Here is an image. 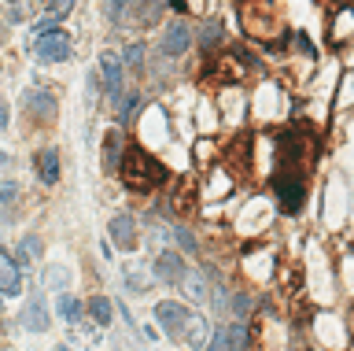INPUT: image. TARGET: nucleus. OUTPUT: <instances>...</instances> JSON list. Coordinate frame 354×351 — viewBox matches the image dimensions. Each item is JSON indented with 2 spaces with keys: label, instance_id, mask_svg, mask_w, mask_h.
Here are the masks:
<instances>
[{
  "label": "nucleus",
  "instance_id": "21",
  "mask_svg": "<svg viewBox=\"0 0 354 351\" xmlns=\"http://www.w3.org/2000/svg\"><path fill=\"white\" fill-rule=\"evenodd\" d=\"M118 159H122V137H118V129H111L107 141H104V167H107V174L118 170Z\"/></svg>",
  "mask_w": 354,
  "mask_h": 351
},
{
  "label": "nucleus",
  "instance_id": "11",
  "mask_svg": "<svg viewBox=\"0 0 354 351\" xmlns=\"http://www.w3.org/2000/svg\"><path fill=\"white\" fill-rule=\"evenodd\" d=\"M19 322L26 329H33V333H44V329H48V307H44L41 296H30V303L22 307Z\"/></svg>",
  "mask_w": 354,
  "mask_h": 351
},
{
  "label": "nucleus",
  "instance_id": "16",
  "mask_svg": "<svg viewBox=\"0 0 354 351\" xmlns=\"http://www.w3.org/2000/svg\"><path fill=\"white\" fill-rule=\"evenodd\" d=\"M155 273H159V281H170V285H177V278L185 273V262H181V255H177V251H162V255L155 259Z\"/></svg>",
  "mask_w": 354,
  "mask_h": 351
},
{
  "label": "nucleus",
  "instance_id": "17",
  "mask_svg": "<svg viewBox=\"0 0 354 351\" xmlns=\"http://www.w3.org/2000/svg\"><path fill=\"white\" fill-rule=\"evenodd\" d=\"M188 41H192V34H188V26L174 23L170 30H166V37H162V56H181V52L188 48Z\"/></svg>",
  "mask_w": 354,
  "mask_h": 351
},
{
  "label": "nucleus",
  "instance_id": "23",
  "mask_svg": "<svg viewBox=\"0 0 354 351\" xmlns=\"http://www.w3.org/2000/svg\"><path fill=\"white\" fill-rule=\"evenodd\" d=\"M88 311H93V318H96L100 325H111V300H107V296H93Z\"/></svg>",
  "mask_w": 354,
  "mask_h": 351
},
{
  "label": "nucleus",
  "instance_id": "6",
  "mask_svg": "<svg viewBox=\"0 0 354 351\" xmlns=\"http://www.w3.org/2000/svg\"><path fill=\"white\" fill-rule=\"evenodd\" d=\"M33 56H37L41 63H63V60H71V37H66L63 30L37 34V41H33Z\"/></svg>",
  "mask_w": 354,
  "mask_h": 351
},
{
  "label": "nucleus",
  "instance_id": "36",
  "mask_svg": "<svg viewBox=\"0 0 354 351\" xmlns=\"http://www.w3.org/2000/svg\"><path fill=\"white\" fill-rule=\"evenodd\" d=\"M55 351H71V348H55Z\"/></svg>",
  "mask_w": 354,
  "mask_h": 351
},
{
  "label": "nucleus",
  "instance_id": "29",
  "mask_svg": "<svg viewBox=\"0 0 354 351\" xmlns=\"http://www.w3.org/2000/svg\"><path fill=\"white\" fill-rule=\"evenodd\" d=\"M218 41H221V30H218V26H207V30H199V45H203V48L218 45Z\"/></svg>",
  "mask_w": 354,
  "mask_h": 351
},
{
  "label": "nucleus",
  "instance_id": "25",
  "mask_svg": "<svg viewBox=\"0 0 354 351\" xmlns=\"http://www.w3.org/2000/svg\"><path fill=\"white\" fill-rule=\"evenodd\" d=\"M37 255H41V240H37V237H26V240L19 244V259L30 262V259H37Z\"/></svg>",
  "mask_w": 354,
  "mask_h": 351
},
{
  "label": "nucleus",
  "instance_id": "31",
  "mask_svg": "<svg viewBox=\"0 0 354 351\" xmlns=\"http://www.w3.org/2000/svg\"><path fill=\"white\" fill-rule=\"evenodd\" d=\"M44 281H48L52 289H63V285H66V270H59V267H52L48 273H44Z\"/></svg>",
  "mask_w": 354,
  "mask_h": 351
},
{
  "label": "nucleus",
  "instance_id": "26",
  "mask_svg": "<svg viewBox=\"0 0 354 351\" xmlns=\"http://www.w3.org/2000/svg\"><path fill=\"white\" fill-rule=\"evenodd\" d=\"M214 156H218V152H214V141H210V137H203V141L196 145V163H210Z\"/></svg>",
  "mask_w": 354,
  "mask_h": 351
},
{
  "label": "nucleus",
  "instance_id": "19",
  "mask_svg": "<svg viewBox=\"0 0 354 351\" xmlns=\"http://www.w3.org/2000/svg\"><path fill=\"white\" fill-rule=\"evenodd\" d=\"M37 170H41V181L44 185H55L59 181V152L55 148H44L37 156Z\"/></svg>",
  "mask_w": 354,
  "mask_h": 351
},
{
  "label": "nucleus",
  "instance_id": "1",
  "mask_svg": "<svg viewBox=\"0 0 354 351\" xmlns=\"http://www.w3.org/2000/svg\"><path fill=\"white\" fill-rule=\"evenodd\" d=\"M240 26L248 30L254 41H266V45H277L284 34V15L277 8V0H240Z\"/></svg>",
  "mask_w": 354,
  "mask_h": 351
},
{
  "label": "nucleus",
  "instance_id": "15",
  "mask_svg": "<svg viewBox=\"0 0 354 351\" xmlns=\"http://www.w3.org/2000/svg\"><path fill=\"white\" fill-rule=\"evenodd\" d=\"M111 240H115L118 248H133V244H137V226H133L129 215H115V218H111Z\"/></svg>",
  "mask_w": 354,
  "mask_h": 351
},
{
  "label": "nucleus",
  "instance_id": "33",
  "mask_svg": "<svg viewBox=\"0 0 354 351\" xmlns=\"http://www.w3.org/2000/svg\"><path fill=\"white\" fill-rule=\"evenodd\" d=\"M177 244L185 251H196V240H192V233H185V229H177Z\"/></svg>",
  "mask_w": 354,
  "mask_h": 351
},
{
  "label": "nucleus",
  "instance_id": "20",
  "mask_svg": "<svg viewBox=\"0 0 354 351\" xmlns=\"http://www.w3.org/2000/svg\"><path fill=\"white\" fill-rule=\"evenodd\" d=\"M185 340L192 348H207V340H210V325L203 322V318H188V325H185Z\"/></svg>",
  "mask_w": 354,
  "mask_h": 351
},
{
  "label": "nucleus",
  "instance_id": "9",
  "mask_svg": "<svg viewBox=\"0 0 354 351\" xmlns=\"http://www.w3.org/2000/svg\"><path fill=\"white\" fill-rule=\"evenodd\" d=\"M177 285H181V292L188 296L192 303H203L210 289H207V270H199V267H185V273L177 278Z\"/></svg>",
  "mask_w": 354,
  "mask_h": 351
},
{
  "label": "nucleus",
  "instance_id": "13",
  "mask_svg": "<svg viewBox=\"0 0 354 351\" xmlns=\"http://www.w3.org/2000/svg\"><path fill=\"white\" fill-rule=\"evenodd\" d=\"M170 207L174 211H192L196 207V178H188V174H181L177 178V185H174V196H170Z\"/></svg>",
  "mask_w": 354,
  "mask_h": 351
},
{
  "label": "nucleus",
  "instance_id": "8",
  "mask_svg": "<svg viewBox=\"0 0 354 351\" xmlns=\"http://www.w3.org/2000/svg\"><path fill=\"white\" fill-rule=\"evenodd\" d=\"M22 104H26V111L37 118L41 126H48L52 118H55V96H52L48 89H26Z\"/></svg>",
  "mask_w": 354,
  "mask_h": 351
},
{
  "label": "nucleus",
  "instance_id": "10",
  "mask_svg": "<svg viewBox=\"0 0 354 351\" xmlns=\"http://www.w3.org/2000/svg\"><path fill=\"white\" fill-rule=\"evenodd\" d=\"M243 344H248V329H243L240 322H232V325L218 329V336L207 344V351H240Z\"/></svg>",
  "mask_w": 354,
  "mask_h": 351
},
{
  "label": "nucleus",
  "instance_id": "2",
  "mask_svg": "<svg viewBox=\"0 0 354 351\" xmlns=\"http://www.w3.org/2000/svg\"><path fill=\"white\" fill-rule=\"evenodd\" d=\"M122 181L137 192H148V189H159L166 181V170L159 159H151L144 148H126L122 152Z\"/></svg>",
  "mask_w": 354,
  "mask_h": 351
},
{
  "label": "nucleus",
  "instance_id": "12",
  "mask_svg": "<svg viewBox=\"0 0 354 351\" xmlns=\"http://www.w3.org/2000/svg\"><path fill=\"white\" fill-rule=\"evenodd\" d=\"M19 292H22L19 262H11L8 251H0V296H19Z\"/></svg>",
  "mask_w": 354,
  "mask_h": 351
},
{
  "label": "nucleus",
  "instance_id": "24",
  "mask_svg": "<svg viewBox=\"0 0 354 351\" xmlns=\"http://www.w3.org/2000/svg\"><path fill=\"white\" fill-rule=\"evenodd\" d=\"M214 126H218V107L203 100V104H199V129H207V134H210Z\"/></svg>",
  "mask_w": 354,
  "mask_h": 351
},
{
  "label": "nucleus",
  "instance_id": "4",
  "mask_svg": "<svg viewBox=\"0 0 354 351\" xmlns=\"http://www.w3.org/2000/svg\"><path fill=\"white\" fill-rule=\"evenodd\" d=\"M273 192L288 215H295L306 200V167H277L273 174Z\"/></svg>",
  "mask_w": 354,
  "mask_h": 351
},
{
  "label": "nucleus",
  "instance_id": "32",
  "mask_svg": "<svg viewBox=\"0 0 354 351\" xmlns=\"http://www.w3.org/2000/svg\"><path fill=\"white\" fill-rule=\"evenodd\" d=\"M126 60H129V67H140V60H144V45H129Z\"/></svg>",
  "mask_w": 354,
  "mask_h": 351
},
{
  "label": "nucleus",
  "instance_id": "22",
  "mask_svg": "<svg viewBox=\"0 0 354 351\" xmlns=\"http://www.w3.org/2000/svg\"><path fill=\"white\" fill-rule=\"evenodd\" d=\"M59 314H63L71 325H77V322H82V303H77L74 296H59Z\"/></svg>",
  "mask_w": 354,
  "mask_h": 351
},
{
  "label": "nucleus",
  "instance_id": "7",
  "mask_svg": "<svg viewBox=\"0 0 354 351\" xmlns=\"http://www.w3.org/2000/svg\"><path fill=\"white\" fill-rule=\"evenodd\" d=\"M155 318L162 322L166 336H174V340H177V336H185V325H188V318H192V314H188L181 303H170V300H166V303L155 307Z\"/></svg>",
  "mask_w": 354,
  "mask_h": 351
},
{
  "label": "nucleus",
  "instance_id": "28",
  "mask_svg": "<svg viewBox=\"0 0 354 351\" xmlns=\"http://www.w3.org/2000/svg\"><path fill=\"white\" fill-rule=\"evenodd\" d=\"M347 104H354V74H347L339 85V107H347Z\"/></svg>",
  "mask_w": 354,
  "mask_h": 351
},
{
  "label": "nucleus",
  "instance_id": "34",
  "mask_svg": "<svg viewBox=\"0 0 354 351\" xmlns=\"http://www.w3.org/2000/svg\"><path fill=\"white\" fill-rule=\"evenodd\" d=\"M185 8H188V12H207V4H203V0H188Z\"/></svg>",
  "mask_w": 354,
  "mask_h": 351
},
{
  "label": "nucleus",
  "instance_id": "5",
  "mask_svg": "<svg viewBox=\"0 0 354 351\" xmlns=\"http://www.w3.org/2000/svg\"><path fill=\"white\" fill-rule=\"evenodd\" d=\"M243 74H248V63L240 52H221L203 67V85H236Z\"/></svg>",
  "mask_w": 354,
  "mask_h": 351
},
{
  "label": "nucleus",
  "instance_id": "3",
  "mask_svg": "<svg viewBox=\"0 0 354 351\" xmlns=\"http://www.w3.org/2000/svg\"><path fill=\"white\" fill-rule=\"evenodd\" d=\"M162 12V0H107V19L118 26H148Z\"/></svg>",
  "mask_w": 354,
  "mask_h": 351
},
{
  "label": "nucleus",
  "instance_id": "35",
  "mask_svg": "<svg viewBox=\"0 0 354 351\" xmlns=\"http://www.w3.org/2000/svg\"><path fill=\"white\" fill-rule=\"evenodd\" d=\"M0 129H8V104L0 100Z\"/></svg>",
  "mask_w": 354,
  "mask_h": 351
},
{
  "label": "nucleus",
  "instance_id": "27",
  "mask_svg": "<svg viewBox=\"0 0 354 351\" xmlns=\"http://www.w3.org/2000/svg\"><path fill=\"white\" fill-rule=\"evenodd\" d=\"M71 8H74V0H48V15L55 19V23H59V19L71 12Z\"/></svg>",
  "mask_w": 354,
  "mask_h": 351
},
{
  "label": "nucleus",
  "instance_id": "18",
  "mask_svg": "<svg viewBox=\"0 0 354 351\" xmlns=\"http://www.w3.org/2000/svg\"><path fill=\"white\" fill-rule=\"evenodd\" d=\"M351 37H354V8H339L336 23H332V45H343Z\"/></svg>",
  "mask_w": 354,
  "mask_h": 351
},
{
  "label": "nucleus",
  "instance_id": "14",
  "mask_svg": "<svg viewBox=\"0 0 354 351\" xmlns=\"http://www.w3.org/2000/svg\"><path fill=\"white\" fill-rule=\"evenodd\" d=\"M100 71H104V78H107L111 100L118 104V93H122V63H118L115 52H104V56H100Z\"/></svg>",
  "mask_w": 354,
  "mask_h": 351
},
{
  "label": "nucleus",
  "instance_id": "30",
  "mask_svg": "<svg viewBox=\"0 0 354 351\" xmlns=\"http://www.w3.org/2000/svg\"><path fill=\"white\" fill-rule=\"evenodd\" d=\"M137 104H140V93H129L126 100H122V111H118V115H122V118H133V111H137Z\"/></svg>",
  "mask_w": 354,
  "mask_h": 351
}]
</instances>
